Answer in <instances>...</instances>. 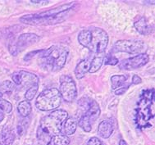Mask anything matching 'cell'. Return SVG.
I'll use <instances>...</instances> for the list:
<instances>
[{"label":"cell","mask_w":155,"mask_h":145,"mask_svg":"<svg viewBox=\"0 0 155 145\" xmlns=\"http://www.w3.org/2000/svg\"><path fill=\"white\" fill-rule=\"evenodd\" d=\"M68 117V112L62 109H57L42 117L36 134L40 145H48L53 137L61 134L62 125Z\"/></svg>","instance_id":"obj_1"},{"label":"cell","mask_w":155,"mask_h":145,"mask_svg":"<svg viewBox=\"0 0 155 145\" xmlns=\"http://www.w3.org/2000/svg\"><path fill=\"white\" fill-rule=\"evenodd\" d=\"M75 2L63 4L48 11L43 12L35 14L25 15L20 18L24 24L31 25H48L58 24L64 21L71 15L74 9Z\"/></svg>","instance_id":"obj_2"},{"label":"cell","mask_w":155,"mask_h":145,"mask_svg":"<svg viewBox=\"0 0 155 145\" xmlns=\"http://www.w3.org/2000/svg\"><path fill=\"white\" fill-rule=\"evenodd\" d=\"M77 39L80 44L97 54L106 50L109 41L107 32L99 27H89L83 30L79 33Z\"/></svg>","instance_id":"obj_3"},{"label":"cell","mask_w":155,"mask_h":145,"mask_svg":"<svg viewBox=\"0 0 155 145\" xmlns=\"http://www.w3.org/2000/svg\"><path fill=\"white\" fill-rule=\"evenodd\" d=\"M68 49L59 45H54L39 53V63L43 68L50 71H58L65 66Z\"/></svg>","instance_id":"obj_4"},{"label":"cell","mask_w":155,"mask_h":145,"mask_svg":"<svg viewBox=\"0 0 155 145\" xmlns=\"http://www.w3.org/2000/svg\"><path fill=\"white\" fill-rule=\"evenodd\" d=\"M153 89H144L136 107V124L140 128L150 126V120L153 118Z\"/></svg>","instance_id":"obj_5"},{"label":"cell","mask_w":155,"mask_h":145,"mask_svg":"<svg viewBox=\"0 0 155 145\" xmlns=\"http://www.w3.org/2000/svg\"><path fill=\"white\" fill-rule=\"evenodd\" d=\"M62 97L58 89L49 88L40 93L35 101V107L42 112H48L57 109L61 105Z\"/></svg>","instance_id":"obj_6"},{"label":"cell","mask_w":155,"mask_h":145,"mask_svg":"<svg viewBox=\"0 0 155 145\" xmlns=\"http://www.w3.org/2000/svg\"><path fill=\"white\" fill-rule=\"evenodd\" d=\"M40 37L33 33L21 34L17 39H12L9 43V52L12 55L17 56L26 48L40 41Z\"/></svg>","instance_id":"obj_7"},{"label":"cell","mask_w":155,"mask_h":145,"mask_svg":"<svg viewBox=\"0 0 155 145\" xmlns=\"http://www.w3.org/2000/svg\"><path fill=\"white\" fill-rule=\"evenodd\" d=\"M100 116V107L94 100H90L87 105V111L79 120L80 127L85 132H90L92 125Z\"/></svg>","instance_id":"obj_8"},{"label":"cell","mask_w":155,"mask_h":145,"mask_svg":"<svg viewBox=\"0 0 155 145\" xmlns=\"http://www.w3.org/2000/svg\"><path fill=\"white\" fill-rule=\"evenodd\" d=\"M58 91L62 99L68 103H71L76 99L77 96V89L76 82L71 76L62 75L60 77V87Z\"/></svg>","instance_id":"obj_9"},{"label":"cell","mask_w":155,"mask_h":145,"mask_svg":"<svg viewBox=\"0 0 155 145\" xmlns=\"http://www.w3.org/2000/svg\"><path fill=\"white\" fill-rule=\"evenodd\" d=\"M114 49L117 52L135 54V53H144V51L146 49V44L144 41L138 39H124L118 40L114 44Z\"/></svg>","instance_id":"obj_10"},{"label":"cell","mask_w":155,"mask_h":145,"mask_svg":"<svg viewBox=\"0 0 155 145\" xmlns=\"http://www.w3.org/2000/svg\"><path fill=\"white\" fill-rule=\"evenodd\" d=\"M150 61V57L147 53H140L132 58L124 59L119 62V68L121 70H134L144 67Z\"/></svg>","instance_id":"obj_11"},{"label":"cell","mask_w":155,"mask_h":145,"mask_svg":"<svg viewBox=\"0 0 155 145\" xmlns=\"http://www.w3.org/2000/svg\"><path fill=\"white\" fill-rule=\"evenodd\" d=\"M12 79L17 85L29 86V88L39 83V78L36 75L25 71L14 72L12 75Z\"/></svg>","instance_id":"obj_12"},{"label":"cell","mask_w":155,"mask_h":145,"mask_svg":"<svg viewBox=\"0 0 155 145\" xmlns=\"http://www.w3.org/2000/svg\"><path fill=\"white\" fill-rule=\"evenodd\" d=\"M114 130V124L111 120H104L99 123L98 134L103 139H107L112 135Z\"/></svg>","instance_id":"obj_13"},{"label":"cell","mask_w":155,"mask_h":145,"mask_svg":"<svg viewBox=\"0 0 155 145\" xmlns=\"http://www.w3.org/2000/svg\"><path fill=\"white\" fill-rule=\"evenodd\" d=\"M134 26H135V30L143 35H148L153 31V28L148 24V21L145 19V17H141V16L136 17L135 22H134Z\"/></svg>","instance_id":"obj_14"},{"label":"cell","mask_w":155,"mask_h":145,"mask_svg":"<svg viewBox=\"0 0 155 145\" xmlns=\"http://www.w3.org/2000/svg\"><path fill=\"white\" fill-rule=\"evenodd\" d=\"M77 125H78V122H77L76 119H75L74 117H70V118L68 117L62 125L61 133L63 135H66L68 137L69 135H72L76 132Z\"/></svg>","instance_id":"obj_15"},{"label":"cell","mask_w":155,"mask_h":145,"mask_svg":"<svg viewBox=\"0 0 155 145\" xmlns=\"http://www.w3.org/2000/svg\"><path fill=\"white\" fill-rule=\"evenodd\" d=\"M14 140L13 130L9 126H5L0 133V145H12Z\"/></svg>","instance_id":"obj_16"},{"label":"cell","mask_w":155,"mask_h":145,"mask_svg":"<svg viewBox=\"0 0 155 145\" xmlns=\"http://www.w3.org/2000/svg\"><path fill=\"white\" fill-rule=\"evenodd\" d=\"M90 65V61L88 59H84L80 61L79 63L76 65V69H75V75H76V78L78 80L83 78L85 74L89 72Z\"/></svg>","instance_id":"obj_17"},{"label":"cell","mask_w":155,"mask_h":145,"mask_svg":"<svg viewBox=\"0 0 155 145\" xmlns=\"http://www.w3.org/2000/svg\"><path fill=\"white\" fill-rule=\"evenodd\" d=\"M103 64H104V57L100 56V55L94 57L93 60L90 61L89 72L94 73L98 71L101 68Z\"/></svg>","instance_id":"obj_18"},{"label":"cell","mask_w":155,"mask_h":145,"mask_svg":"<svg viewBox=\"0 0 155 145\" xmlns=\"http://www.w3.org/2000/svg\"><path fill=\"white\" fill-rule=\"evenodd\" d=\"M17 110H18V112L20 113L21 116L24 117H28L29 115L31 114V110H32L31 103L26 100L21 101L17 106Z\"/></svg>","instance_id":"obj_19"},{"label":"cell","mask_w":155,"mask_h":145,"mask_svg":"<svg viewBox=\"0 0 155 145\" xmlns=\"http://www.w3.org/2000/svg\"><path fill=\"white\" fill-rule=\"evenodd\" d=\"M127 76L125 75H113L111 77V83H112V89L116 90L118 88L122 86V84H124L127 81Z\"/></svg>","instance_id":"obj_20"},{"label":"cell","mask_w":155,"mask_h":145,"mask_svg":"<svg viewBox=\"0 0 155 145\" xmlns=\"http://www.w3.org/2000/svg\"><path fill=\"white\" fill-rule=\"evenodd\" d=\"M70 143V139L63 134H58L52 138L48 145H68Z\"/></svg>","instance_id":"obj_21"},{"label":"cell","mask_w":155,"mask_h":145,"mask_svg":"<svg viewBox=\"0 0 155 145\" xmlns=\"http://www.w3.org/2000/svg\"><path fill=\"white\" fill-rule=\"evenodd\" d=\"M14 84L10 81H3L0 85V97H2L5 94H10L14 89Z\"/></svg>","instance_id":"obj_22"},{"label":"cell","mask_w":155,"mask_h":145,"mask_svg":"<svg viewBox=\"0 0 155 145\" xmlns=\"http://www.w3.org/2000/svg\"><path fill=\"white\" fill-rule=\"evenodd\" d=\"M38 89H39V85H38V84H35V85H33V86L30 87L25 94V100L28 101V102L32 100V99L35 97V95H36L37 94V91H38Z\"/></svg>","instance_id":"obj_23"},{"label":"cell","mask_w":155,"mask_h":145,"mask_svg":"<svg viewBox=\"0 0 155 145\" xmlns=\"http://www.w3.org/2000/svg\"><path fill=\"white\" fill-rule=\"evenodd\" d=\"M0 109L4 113H10L12 111V105L8 101L5 99H0Z\"/></svg>","instance_id":"obj_24"},{"label":"cell","mask_w":155,"mask_h":145,"mask_svg":"<svg viewBox=\"0 0 155 145\" xmlns=\"http://www.w3.org/2000/svg\"><path fill=\"white\" fill-rule=\"evenodd\" d=\"M119 62L118 59L115 56H113L112 54H107V56L104 58V63L106 65H112L115 66Z\"/></svg>","instance_id":"obj_25"},{"label":"cell","mask_w":155,"mask_h":145,"mask_svg":"<svg viewBox=\"0 0 155 145\" xmlns=\"http://www.w3.org/2000/svg\"><path fill=\"white\" fill-rule=\"evenodd\" d=\"M87 145H105L104 143L100 140L97 137H92L90 138L87 143Z\"/></svg>","instance_id":"obj_26"},{"label":"cell","mask_w":155,"mask_h":145,"mask_svg":"<svg viewBox=\"0 0 155 145\" xmlns=\"http://www.w3.org/2000/svg\"><path fill=\"white\" fill-rule=\"evenodd\" d=\"M129 88V85H126L124 87H120L117 89H116L115 90V94L116 95H121V94H124L125 93L127 92V90Z\"/></svg>","instance_id":"obj_27"},{"label":"cell","mask_w":155,"mask_h":145,"mask_svg":"<svg viewBox=\"0 0 155 145\" xmlns=\"http://www.w3.org/2000/svg\"><path fill=\"white\" fill-rule=\"evenodd\" d=\"M142 82V79L137 75H134L132 77V84H139Z\"/></svg>","instance_id":"obj_28"},{"label":"cell","mask_w":155,"mask_h":145,"mask_svg":"<svg viewBox=\"0 0 155 145\" xmlns=\"http://www.w3.org/2000/svg\"><path fill=\"white\" fill-rule=\"evenodd\" d=\"M3 119H4V113H3V112L1 111V109H0V123L3 121Z\"/></svg>","instance_id":"obj_29"},{"label":"cell","mask_w":155,"mask_h":145,"mask_svg":"<svg viewBox=\"0 0 155 145\" xmlns=\"http://www.w3.org/2000/svg\"><path fill=\"white\" fill-rule=\"evenodd\" d=\"M119 145H127V143L124 140H121L119 142Z\"/></svg>","instance_id":"obj_30"}]
</instances>
